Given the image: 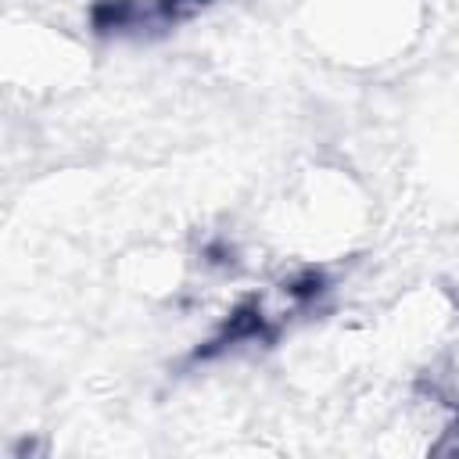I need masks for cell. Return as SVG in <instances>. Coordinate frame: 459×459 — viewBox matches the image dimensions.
I'll return each instance as SVG.
<instances>
[{
    "label": "cell",
    "instance_id": "1",
    "mask_svg": "<svg viewBox=\"0 0 459 459\" xmlns=\"http://www.w3.org/2000/svg\"><path fill=\"white\" fill-rule=\"evenodd\" d=\"M359 215H362V201L355 186L344 176L319 169L287 197L283 237H290L305 251L344 247L348 237L359 233Z\"/></svg>",
    "mask_w": 459,
    "mask_h": 459
},
{
    "label": "cell",
    "instance_id": "2",
    "mask_svg": "<svg viewBox=\"0 0 459 459\" xmlns=\"http://www.w3.org/2000/svg\"><path fill=\"white\" fill-rule=\"evenodd\" d=\"M402 0H326L319 7L323 32L348 54L377 61L402 43Z\"/></svg>",
    "mask_w": 459,
    "mask_h": 459
}]
</instances>
